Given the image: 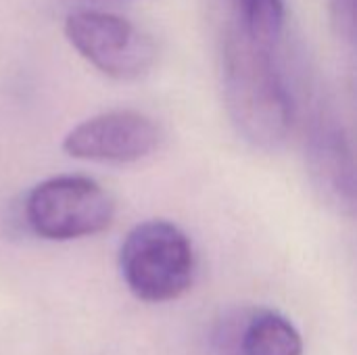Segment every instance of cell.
Instances as JSON below:
<instances>
[{
  "label": "cell",
  "instance_id": "cell-1",
  "mask_svg": "<svg viewBox=\"0 0 357 355\" xmlns=\"http://www.w3.org/2000/svg\"><path fill=\"white\" fill-rule=\"evenodd\" d=\"M222 86L228 115L247 142L266 151L287 142L297 121L299 103L274 44L226 21Z\"/></svg>",
  "mask_w": 357,
  "mask_h": 355
},
{
  "label": "cell",
  "instance_id": "cell-2",
  "mask_svg": "<svg viewBox=\"0 0 357 355\" xmlns=\"http://www.w3.org/2000/svg\"><path fill=\"white\" fill-rule=\"evenodd\" d=\"M195 266L190 239L165 220L138 224L119 251V268L128 289L149 303L182 297L192 285Z\"/></svg>",
  "mask_w": 357,
  "mask_h": 355
},
{
  "label": "cell",
  "instance_id": "cell-3",
  "mask_svg": "<svg viewBox=\"0 0 357 355\" xmlns=\"http://www.w3.org/2000/svg\"><path fill=\"white\" fill-rule=\"evenodd\" d=\"M115 216L111 195L92 178L56 176L40 182L25 199L29 228L48 241H73L107 230Z\"/></svg>",
  "mask_w": 357,
  "mask_h": 355
},
{
  "label": "cell",
  "instance_id": "cell-4",
  "mask_svg": "<svg viewBox=\"0 0 357 355\" xmlns=\"http://www.w3.org/2000/svg\"><path fill=\"white\" fill-rule=\"evenodd\" d=\"M65 36L88 63L113 80L142 77L157 61L155 40L113 13H71L65 21Z\"/></svg>",
  "mask_w": 357,
  "mask_h": 355
},
{
  "label": "cell",
  "instance_id": "cell-5",
  "mask_svg": "<svg viewBox=\"0 0 357 355\" xmlns=\"http://www.w3.org/2000/svg\"><path fill=\"white\" fill-rule=\"evenodd\" d=\"M305 163L322 201L343 216L356 211V159L335 105L314 96L305 115Z\"/></svg>",
  "mask_w": 357,
  "mask_h": 355
},
{
  "label": "cell",
  "instance_id": "cell-6",
  "mask_svg": "<svg viewBox=\"0 0 357 355\" xmlns=\"http://www.w3.org/2000/svg\"><path fill=\"white\" fill-rule=\"evenodd\" d=\"M161 128L138 111H107L77 123L63 140V151L82 161L136 163L161 144Z\"/></svg>",
  "mask_w": 357,
  "mask_h": 355
},
{
  "label": "cell",
  "instance_id": "cell-7",
  "mask_svg": "<svg viewBox=\"0 0 357 355\" xmlns=\"http://www.w3.org/2000/svg\"><path fill=\"white\" fill-rule=\"evenodd\" d=\"M303 341L295 324L278 312H249L243 324L238 355H301Z\"/></svg>",
  "mask_w": 357,
  "mask_h": 355
},
{
  "label": "cell",
  "instance_id": "cell-8",
  "mask_svg": "<svg viewBox=\"0 0 357 355\" xmlns=\"http://www.w3.org/2000/svg\"><path fill=\"white\" fill-rule=\"evenodd\" d=\"M228 19L251 36L278 46L287 21L284 0H224Z\"/></svg>",
  "mask_w": 357,
  "mask_h": 355
},
{
  "label": "cell",
  "instance_id": "cell-9",
  "mask_svg": "<svg viewBox=\"0 0 357 355\" xmlns=\"http://www.w3.org/2000/svg\"><path fill=\"white\" fill-rule=\"evenodd\" d=\"M249 312H230L213 328V347L220 355H238V341Z\"/></svg>",
  "mask_w": 357,
  "mask_h": 355
},
{
  "label": "cell",
  "instance_id": "cell-10",
  "mask_svg": "<svg viewBox=\"0 0 357 355\" xmlns=\"http://www.w3.org/2000/svg\"><path fill=\"white\" fill-rule=\"evenodd\" d=\"M328 17L335 36L347 44H356V0H328Z\"/></svg>",
  "mask_w": 357,
  "mask_h": 355
}]
</instances>
